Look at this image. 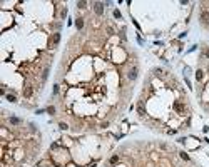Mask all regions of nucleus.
I'll use <instances>...</instances> for the list:
<instances>
[{
    "label": "nucleus",
    "mask_w": 209,
    "mask_h": 167,
    "mask_svg": "<svg viewBox=\"0 0 209 167\" xmlns=\"http://www.w3.org/2000/svg\"><path fill=\"white\" fill-rule=\"evenodd\" d=\"M201 22H202L206 27L209 25V12H206V10H202V12H201Z\"/></svg>",
    "instance_id": "obj_1"
},
{
    "label": "nucleus",
    "mask_w": 209,
    "mask_h": 167,
    "mask_svg": "<svg viewBox=\"0 0 209 167\" xmlns=\"http://www.w3.org/2000/svg\"><path fill=\"white\" fill-rule=\"evenodd\" d=\"M94 7H95V13L100 15V13H102V3H95Z\"/></svg>",
    "instance_id": "obj_2"
},
{
    "label": "nucleus",
    "mask_w": 209,
    "mask_h": 167,
    "mask_svg": "<svg viewBox=\"0 0 209 167\" xmlns=\"http://www.w3.org/2000/svg\"><path fill=\"white\" fill-rule=\"evenodd\" d=\"M75 25H77V28H79V30H80V28L84 27V20H82V19H77V22H75Z\"/></svg>",
    "instance_id": "obj_3"
},
{
    "label": "nucleus",
    "mask_w": 209,
    "mask_h": 167,
    "mask_svg": "<svg viewBox=\"0 0 209 167\" xmlns=\"http://www.w3.org/2000/svg\"><path fill=\"white\" fill-rule=\"evenodd\" d=\"M196 77H197V80H202V70H197V75H196Z\"/></svg>",
    "instance_id": "obj_4"
},
{
    "label": "nucleus",
    "mask_w": 209,
    "mask_h": 167,
    "mask_svg": "<svg viewBox=\"0 0 209 167\" xmlns=\"http://www.w3.org/2000/svg\"><path fill=\"white\" fill-rule=\"evenodd\" d=\"M204 55H206V57H209V50H208V52H206V54H204Z\"/></svg>",
    "instance_id": "obj_5"
}]
</instances>
